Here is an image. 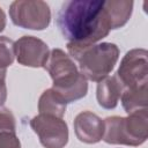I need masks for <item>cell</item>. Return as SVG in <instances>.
<instances>
[{"label":"cell","mask_w":148,"mask_h":148,"mask_svg":"<svg viewBox=\"0 0 148 148\" xmlns=\"http://www.w3.org/2000/svg\"><path fill=\"white\" fill-rule=\"evenodd\" d=\"M57 25L67 45L88 47L104 38L111 28L105 1L71 0L65 1L57 15Z\"/></svg>","instance_id":"obj_1"},{"label":"cell","mask_w":148,"mask_h":148,"mask_svg":"<svg viewBox=\"0 0 148 148\" xmlns=\"http://www.w3.org/2000/svg\"><path fill=\"white\" fill-rule=\"evenodd\" d=\"M44 67L53 79V90L66 103L76 101L87 94L86 77L77 72L72 59L61 50H52Z\"/></svg>","instance_id":"obj_2"},{"label":"cell","mask_w":148,"mask_h":148,"mask_svg":"<svg viewBox=\"0 0 148 148\" xmlns=\"http://www.w3.org/2000/svg\"><path fill=\"white\" fill-rule=\"evenodd\" d=\"M72 57L79 64L82 75L92 81H102L113 68L118 59V47L111 43H102L79 49L67 45Z\"/></svg>","instance_id":"obj_3"},{"label":"cell","mask_w":148,"mask_h":148,"mask_svg":"<svg viewBox=\"0 0 148 148\" xmlns=\"http://www.w3.org/2000/svg\"><path fill=\"white\" fill-rule=\"evenodd\" d=\"M146 109L138 110L128 118L112 117L105 119L104 140L109 143L140 145L146 141L147 134Z\"/></svg>","instance_id":"obj_4"},{"label":"cell","mask_w":148,"mask_h":148,"mask_svg":"<svg viewBox=\"0 0 148 148\" xmlns=\"http://www.w3.org/2000/svg\"><path fill=\"white\" fill-rule=\"evenodd\" d=\"M147 52L145 50H133L128 52L123 59L121 66L118 71L119 83L126 87L124 92H140L146 91L147 83Z\"/></svg>","instance_id":"obj_5"},{"label":"cell","mask_w":148,"mask_h":148,"mask_svg":"<svg viewBox=\"0 0 148 148\" xmlns=\"http://www.w3.org/2000/svg\"><path fill=\"white\" fill-rule=\"evenodd\" d=\"M9 14L14 24L34 30H43L50 24V7L44 1H14Z\"/></svg>","instance_id":"obj_6"},{"label":"cell","mask_w":148,"mask_h":148,"mask_svg":"<svg viewBox=\"0 0 148 148\" xmlns=\"http://www.w3.org/2000/svg\"><path fill=\"white\" fill-rule=\"evenodd\" d=\"M31 127L46 148H62L68 139L67 125L51 114L42 113L31 120Z\"/></svg>","instance_id":"obj_7"},{"label":"cell","mask_w":148,"mask_h":148,"mask_svg":"<svg viewBox=\"0 0 148 148\" xmlns=\"http://www.w3.org/2000/svg\"><path fill=\"white\" fill-rule=\"evenodd\" d=\"M14 52L22 65L32 67L44 66L49 57L47 45L31 36H24L17 40L14 45Z\"/></svg>","instance_id":"obj_8"},{"label":"cell","mask_w":148,"mask_h":148,"mask_svg":"<svg viewBox=\"0 0 148 148\" xmlns=\"http://www.w3.org/2000/svg\"><path fill=\"white\" fill-rule=\"evenodd\" d=\"M75 130L77 138L88 143L99 141L104 134L102 120L90 112H82L75 119Z\"/></svg>","instance_id":"obj_9"},{"label":"cell","mask_w":148,"mask_h":148,"mask_svg":"<svg viewBox=\"0 0 148 148\" xmlns=\"http://www.w3.org/2000/svg\"><path fill=\"white\" fill-rule=\"evenodd\" d=\"M121 91V86L117 77H109L101 81L97 88V99L99 105L105 109H111L117 105L118 97Z\"/></svg>","instance_id":"obj_10"},{"label":"cell","mask_w":148,"mask_h":148,"mask_svg":"<svg viewBox=\"0 0 148 148\" xmlns=\"http://www.w3.org/2000/svg\"><path fill=\"white\" fill-rule=\"evenodd\" d=\"M105 6L110 16L111 28L117 29L123 27L130 18L133 2L132 1H105Z\"/></svg>","instance_id":"obj_11"},{"label":"cell","mask_w":148,"mask_h":148,"mask_svg":"<svg viewBox=\"0 0 148 148\" xmlns=\"http://www.w3.org/2000/svg\"><path fill=\"white\" fill-rule=\"evenodd\" d=\"M66 110V102L53 90L50 89L44 91L39 101V111L44 114H56L61 117Z\"/></svg>","instance_id":"obj_12"},{"label":"cell","mask_w":148,"mask_h":148,"mask_svg":"<svg viewBox=\"0 0 148 148\" xmlns=\"http://www.w3.org/2000/svg\"><path fill=\"white\" fill-rule=\"evenodd\" d=\"M14 56V44L6 37L0 38V69H5L8 65L13 62Z\"/></svg>","instance_id":"obj_13"},{"label":"cell","mask_w":148,"mask_h":148,"mask_svg":"<svg viewBox=\"0 0 148 148\" xmlns=\"http://www.w3.org/2000/svg\"><path fill=\"white\" fill-rule=\"evenodd\" d=\"M0 148H20V141L13 132H0Z\"/></svg>","instance_id":"obj_14"},{"label":"cell","mask_w":148,"mask_h":148,"mask_svg":"<svg viewBox=\"0 0 148 148\" xmlns=\"http://www.w3.org/2000/svg\"><path fill=\"white\" fill-rule=\"evenodd\" d=\"M5 69H0V105L6 98V87H5Z\"/></svg>","instance_id":"obj_15"},{"label":"cell","mask_w":148,"mask_h":148,"mask_svg":"<svg viewBox=\"0 0 148 148\" xmlns=\"http://www.w3.org/2000/svg\"><path fill=\"white\" fill-rule=\"evenodd\" d=\"M5 24H6V17H5V13H3V12H2V9L0 8V31H2V30H3Z\"/></svg>","instance_id":"obj_16"}]
</instances>
